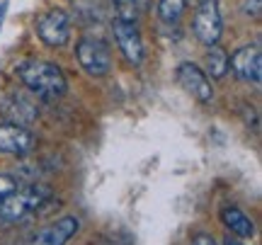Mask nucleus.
<instances>
[{"label": "nucleus", "mask_w": 262, "mask_h": 245, "mask_svg": "<svg viewBox=\"0 0 262 245\" xmlns=\"http://www.w3.org/2000/svg\"><path fill=\"white\" fill-rule=\"evenodd\" d=\"M185 5H187V0H158V15L163 22H178L182 17V12H185Z\"/></svg>", "instance_id": "nucleus-13"}, {"label": "nucleus", "mask_w": 262, "mask_h": 245, "mask_svg": "<svg viewBox=\"0 0 262 245\" xmlns=\"http://www.w3.org/2000/svg\"><path fill=\"white\" fill-rule=\"evenodd\" d=\"M189 245H219V243H216V238L209 236V233H196V236H192V243Z\"/></svg>", "instance_id": "nucleus-17"}, {"label": "nucleus", "mask_w": 262, "mask_h": 245, "mask_svg": "<svg viewBox=\"0 0 262 245\" xmlns=\"http://www.w3.org/2000/svg\"><path fill=\"white\" fill-rule=\"evenodd\" d=\"M5 10H8V5L3 3V5H0V27H3V19H5Z\"/></svg>", "instance_id": "nucleus-20"}, {"label": "nucleus", "mask_w": 262, "mask_h": 245, "mask_svg": "<svg viewBox=\"0 0 262 245\" xmlns=\"http://www.w3.org/2000/svg\"><path fill=\"white\" fill-rule=\"evenodd\" d=\"M112 12L114 19H124V22H136L141 17L139 8L131 0H112Z\"/></svg>", "instance_id": "nucleus-14"}, {"label": "nucleus", "mask_w": 262, "mask_h": 245, "mask_svg": "<svg viewBox=\"0 0 262 245\" xmlns=\"http://www.w3.org/2000/svg\"><path fill=\"white\" fill-rule=\"evenodd\" d=\"M175 78H178V85L185 90L187 95H192L196 102L209 104L214 100V87H211V80L202 68L192 63V61H185L180 63L178 71H175Z\"/></svg>", "instance_id": "nucleus-6"}, {"label": "nucleus", "mask_w": 262, "mask_h": 245, "mask_svg": "<svg viewBox=\"0 0 262 245\" xmlns=\"http://www.w3.org/2000/svg\"><path fill=\"white\" fill-rule=\"evenodd\" d=\"M112 32L117 39V47L122 56L129 61L131 66H139L143 61V39L136 27V22H124V19H112Z\"/></svg>", "instance_id": "nucleus-8"}, {"label": "nucleus", "mask_w": 262, "mask_h": 245, "mask_svg": "<svg viewBox=\"0 0 262 245\" xmlns=\"http://www.w3.org/2000/svg\"><path fill=\"white\" fill-rule=\"evenodd\" d=\"M136 8H139V12H146V10L150 8V0H131Z\"/></svg>", "instance_id": "nucleus-18"}, {"label": "nucleus", "mask_w": 262, "mask_h": 245, "mask_svg": "<svg viewBox=\"0 0 262 245\" xmlns=\"http://www.w3.org/2000/svg\"><path fill=\"white\" fill-rule=\"evenodd\" d=\"M75 58L80 68L93 78H104L112 71V54L102 39L83 37L75 44Z\"/></svg>", "instance_id": "nucleus-3"}, {"label": "nucleus", "mask_w": 262, "mask_h": 245, "mask_svg": "<svg viewBox=\"0 0 262 245\" xmlns=\"http://www.w3.org/2000/svg\"><path fill=\"white\" fill-rule=\"evenodd\" d=\"M15 71H17V78L22 80V85L47 102L61 100L68 90V80L56 63L29 58V61H22Z\"/></svg>", "instance_id": "nucleus-1"}, {"label": "nucleus", "mask_w": 262, "mask_h": 245, "mask_svg": "<svg viewBox=\"0 0 262 245\" xmlns=\"http://www.w3.org/2000/svg\"><path fill=\"white\" fill-rule=\"evenodd\" d=\"M80 231V218L78 216H61L54 224H49L32 238L27 245H66L71 238Z\"/></svg>", "instance_id": "nucleus-10"}, {"label": "nucleus", "mask_w": 262, "mask_h": 245, "mask_svg": "<svg viewBox=\"0 0 262 245\" xmlns=\"http://www.w3.org/2000/svg\"><path fill=\"white\" fill-rule=\"evenodd\" d=\"M34 148V133L15 122L0 124V153L3 155H27Z\"/></svg>", "instance_id": "nucleus-9"}, {"label": "nucleus", "mask_w": 262, "mask_h": 245, "mask_svg": "<svg viewBox=\"0 0 262 245\" xmlns=\"http://www.w3.org/2000/svg\"><path fill=\"white\" fill-rule=\"evenodd\" d=\"M17 187H19L17 177H12V175H8V172H0V202L8 197L10 192H15Z\"/></svg>", "instance_id": "nucleus-15"}, {"label": "nucleus", "mask_w": 262, "mask_h": 245, "mask_svg": "<svg viewBox=\"0 0 262 245\" xmlns=\"http://www.w3.org/2000/svg\"><path fill=\"white\" fill-rule=\"evenodd\" d=\"M243 12L248 15V17H260V12H262V0H245L243 3Z\"/></svg>", "instance_id": "nucleus-16"}, {"label": "nucleus", "mask_w": 262, "mask_h": 245, "mask_svg": "<svg viewBox=\"0 0 262 245\" xmlns=\"http://www.w3.org/2000/svg\"><path fill=\"white\" fill-rule=\"evenodd\" d=\"M228 68L238 80L243 83L260 85L262 80V54L260 44H248L233 51V56H228Z\"/></svg>", "instance_id": "nucleus-7"}, {"label": "nucleus", "mask_w": 262, "mask_h": 245, "mask_svg": "<svg viewBox=\"0 0 262 245\" xmlns=\"http://www.w3.org/2000/svg\"><path fill=\"white\" fill-rule=\"evenodd\" d=\"M37 37L51 49H61L71 39V17L66 10H49L37 19Z\"/></svg>", "instance_id": "nucleus-5"}, {"label": "nucleus", "mask_w": 262, "mask_h": 245, "mask_svg": "<svg viewBox=\"0 0 262 245\" xmlns=\"http://www.w3.org/2000/svg\"><path fill=\"white\" fill-rule=\"evenodd\" d=\"M224 245H243V243H241L238 238H233V236H226L224 238Z\"/></svg>", "instance_id": "nucleus-19"}, {"label": "nucleus", "mask_w": 262, "mask_h": 245, "mask_svg": "<svg viewBox=\"0 0 262 245\" xmlns=\"http://www.w3.org/2000/svg\"><path fill=\"white\" fill-rule=\"evenodd\" d=\"M204 66H206L204 68L206 76H211L214 80H221L228 73V51L221 49L219 44H211L204 56Z\"/></svg>", "instance_id": "nucleus-12"}, {"label": "nucleus", "mask_w": 262, "mask_h": 245, "mask_svg": "<svg viewBox=\"0 0 262 245\" xmlns=\"http://www.w3.org/2000/svg\"><path fill=\"white\" fill-rule=\"evenodd\" d=\"M192 32L206 47L219 44V39L224 34V17H221L219 0H202L199 3V8L194 12V19H192Z\"/></svg>", "instance_id": "nucleus-4"}, {"label": "nucleus", "mask_w": 262, "mask_h": 245, "mask_svg": "<svg viewBox=\"0 0 262 245\" xmlns=\"http://www.w3.org/2000/svg\"><path fill=\"white\" fill-rule=\"evenodd\" d=\"M221 224H224L235 238H253L255 236V224L250 216H245L238 207H224L221 209Z\"/></svg>", "instance_id": "nucleus-11"}, {"label": "nucleus", "mask_w": 262, "mask_h": 245, "mask_svg": "<svg viewBox=\"0 0 262 245\" xmlns=\"http://www.w3.org/2000/svg\"><path fill=\"white\" fill-rule=\"evenodd\" d=\"M49 197H51V189L47 185H27V187L10 192L0 202V224H12V221L25 218L29 211L41 207Z\"/></svg>", "instance_id": "nucleus-2"}]
</instances>
